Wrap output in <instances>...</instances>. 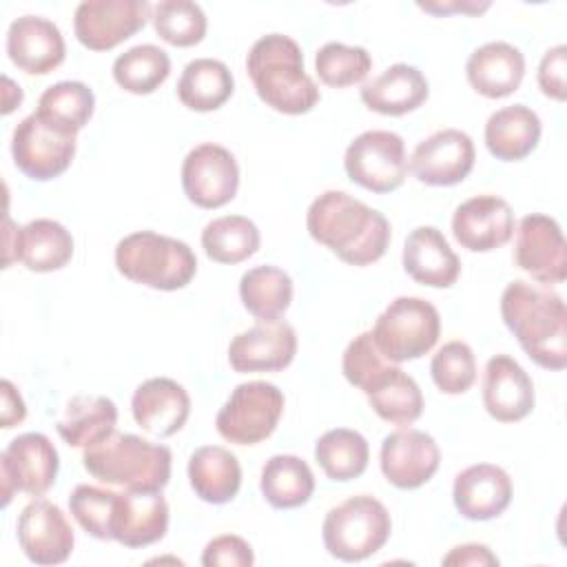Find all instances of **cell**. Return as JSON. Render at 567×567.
Wrapping results in <instances>:
<instances>
[{"mask_svg": "<svg viewBox=\"0 0 567 567\" xmlns=\"http://www.w3.org/2000/svg\"><path fill=\"white\" fill-rule=\"evenodd\" d=\"M0 394H2V410H0V425L4 430L18 425L24 421L27 416V405L18 392V388L9 381V379H2L0 381Z\"/></svg>", "mask_w": 567, "mask_h": 567, "instance_id": "47", "label": "cell"}, {"mask_svg": "<svg viewBox=\"0 0 567 567\" xmlns=\"http://www.w3.org/2000/svg\"><path fill=\"white\" fill-rule=\"evenodd\" d=\"M310 237L350 266L379 261L390 244V221L383 213L343 190H326L306 213Z\"/></svg>", "mask_w": 567, "mask_h": 567, "instance_id": "1", "label": "cell"}, {"mask_svg": "<svg viewBox=\"0 0 567 567\" xmlns=\"http://www.w3.org/2000/svg\"><path fill=\"white\" fill-rule=\"evenodd\" d=\"M233 89V73L221 60L197 58L184 66L177 82V97L186 109L208 113L224 106Z\"/></svg>", "mask_w": 567, "mask_h": 567, "instance_id": "32", "label": "cell"}, {"mask_svg": "<svg viewBox=\"0 0 567 567\" xmlns=\"http://www.w3.org/2000/svg\"><path fill=\"white\" fill-rule=\"evenodd\" d=\"M423 11L427 13H436V16H445V13H454V11H461V13H481L485 9H489V2H450V4H419Z\"/></svg>", "mask_w": 567, "mask_h": 567, "instance_id": "49", "label": "cell"}, {"mask_svg": "<svg viewBox=\"0 0 567 567\" xmlns=\"http://www.w3.org/2000/svg\"><path fill=\"white\" fill-rule=\"evenodd\" d=\"M365 396L370 408L383 421L394 425H412L423 412V394L419 383L399 365H392V370Z\"/></svg>", "mask_w": 567, "mask_h": 567, "instance_id": "39", "label": "cell"}, {"mask_svg": "<svg viewBox=\"0 0 567 567\" xmlns=\"http://www.w3.org/2000/svg\"><path fill=\"white\" fill-rule=\"evenodd\" d=\"M501 317L536 365H567V308L558 292L514 279L501 295Z\"/></svg>", "mask_w": 567, "mask_h": 567, "instance_id": "2", "label": "cell"}, {"mask_svg": "<svg viewBox=\"0 0 567 567\" xmlns=\"http://www.w3.org/2000/svg\"><path fill=\"white\" fill-rule=\"evenodd\" d=\"M392 365H396V363L388 361L381 354L370 330L357 334L348 343V348L343 352V361H341L343 377L348 379L350 385L359 388L363 394H370L377 388V383L392 370Z\"/></svg>", "mask_w": 567, "mask_h": 567, "instance_id": "42", "label": "cell"}, {"mask_svg": "<svg viewBox=\"0 0 567 567\" xmlns=\"http://www.w3.org/2000/svg\"><path fill=\"white\" fill-rule=\"evenodd\" d=\"M82 463L93 478L106 485L131 492H162L171 481L173 454L166 445L115 430L84 447Z\"/></svg>", "mask_w": 567, "mask_h": 567, "instance_id": "4", "label": "cell"}, {"mask_svg": "<svg viewBox=\"0 0 567 567\" xmlns=\"http://www.w3.org/2000/svg\"><path fill=\"white\" fill-rule=\"evenodd\" d=\"M565 71H567V47L556 44L547 49L538 64V86L547 97L565 102L567 97Z\"/></svg>", "mask_w": 567, "mask_h": 567, "instance_id": "46", "label": "cell"}, {"mask_svg": "<svg viewBox=\"0 0 567 567\" xmlns=\"http://www.w3.org/2000/svg\"><path fill=\"white\" fill-rule=\"evenodd\" d=\"M244 308L259 321L279 319L292 301V279L277 266H255L239 279Z\"/></svg>", "mask_w": 567, "mask_h": 567, "instance_id": "35", "label": "cell"}, {"mask_svg": "<svg viewBox=\"0 0 567 567\" xmlns=\"http://www.w3.org/2000/svg\"><path fill=\"white\" fill-rule=\"evenodd\" d=\"M188 481L204 503L224 505L233 501L241 487V465L230 450L204 445L188 458Z\"/></svg>", "mask_w": 567, "mask_h": 567, "instance_id": "30", "label": "cell"}, {"mask_svg": "<svg viewBox=\"0 0 567 567\" xmlns=\"http://www.w3.org/2000/svg\"><path fill=\"white\" fill-rule=\"evenodd\" d=\"M343 168L365 190L377 195L396 190L408 175L403 137L392 131H365L357 135L346 148Z\"/></svg>", "mask_w": 567, "mask_h": 567, "instance_id": "9", "label": "cell"}, {"mask_svg": "<svg viewBox=\"0 0 567 567\" xmlns=\"http://www.w3.org/2000/svg\"><path fill=\"white\" fill-rule=\"evenodd\" d=\"M115 425L117 405L109 396L78 394L66 403L62 419L55 423V430L64 443L84 450L113 434Z\"/></svg>", "mask_w": 567, "mask_h": 567, "instance_id": "31", "label": "cell"}, {"mask_svg": "<svg viewBox=\"0 0 567 567\" xmlns=\"http://www.w3.org/2000/svg\"><path fill=\"white\" fill-rule=\"evenodd\" d=\"M430 95L425 75L412 64H392L361 89V102L381 115L399 117L416 111Z\"/></svg>", "mask_w": 567, "mask_h": 567, "instance_id": "28", "label": "cell"}, {"mask_svg": "<svg viewBox=\"0 0 567 567\" xmlns=\"http://www.w3.org/2000/svg\"><path fill=\"white\" fill-rule=\"evenodd\" d=\"M4 91H2V115H9L16 106H20L22 102V89L18 84H13L11 78H2Z\"/></svg>", "mask_w": 567, "mask_h": 567, "instance_id": "50", "label": "cell"}, {"mask_svg": "<svg viewBox=\"0 0 567 567\" xmlns=\"http://www.w3.org/2000/svg\"><path fill=\"white\" fill-rule=\"evenodd\" d=\"M403 270L421 286L450 288L461 275V261L434 226L414 228L403 244Z\"/></svg>", "mask_w": 567, "mask_h": 567, "instance_id": "26", "label": "cell"}, {"mask_svg": "<svg viewBox=\"0 0 567 567\" xmlns=\"http://www.w3.org/2000/svg\"><path fill=\"white\" fill-rule=\"evenodd\" d=\"M536 403L529 374L507 354H496L485 363L483 405L498 423L523 421Z\"/></svg>", "mask_w": 567, "mask_h": 567, "instance_id": "20", "label": "cell"}, {"mask_svg": "<svg viewBox=\"0 0 567 567\" xmlns=\"http://www.w3.org/2000/svg\"><path fill=\"white\" fill-rule=\"evenodd\" d=\"M315 461L330 481H352L365 472L370 445L361 432L334 427L319 436L315 445Z\"/></svg>", "mask_w": 567, "mask_h": 567, "instance_id": "36", "label": "cell"}, {"mask_svg": "<svg viewBox=\"0 0 567 567\" xmlns=\"http://www.w3.org/2000/svg\"><path fill=\"white\" fill-rule=\"evenodd\" d=\"M117 492L97 485H78L69 496V509L78 525L97 540H111V523Z\"/></svg>", "mask_w": 567, "mask_h": 567, "instance_id": "44", "label": "cell"}, {"mask_svg": "<svg viewBox=\"0 0 567 567\" xmlns=\"http://www.w3.org/2000/svg\"><path fill=\"white\" fill-rule=\"evenodd\" d=\"M297 354V332L288 321H257L252 328L233 337L228 363L235 372H279Z\"/></svg>", "mask_w": 567, "mask_h": 567, "instance_id": "18", "label": "cell"}, {"mask_svg": "<svg viewBox=\"0 0 567 567\" xmlns=\"http://www.w3.org/2000/svg\"><path fill=\"white\" fill-rule=\"evenodd\" d=\"M370 332L388 361L403 363L427 354L436 346L441 315L421 297H396L377 317Z\"/></svg>", "mask_w": 567, "mask_h": 567, "instance_id": "7", "label": "cell"}, {"mask_svg": "<svg viewBox=\"0 0 567 567\" xmlns=\"http://www.w3.org/2000/svg\"><path fill=\"white\" fill-rule=\"evenodd\" d=\"M155 33L173 47H195L206 35V13L190 0H162L151 9Z\"/></svg>", "mask_w": 567, "mask_h": 567, "instance_id": "40", "label": "cell"}, {"mask_svg": "<svg viewBox=\"0 0 567 567\" xmlns=\"http://www.w3.org/2000/svg\"><path fill=\"white\" fill-rule=\"evenodd\" d=\"M514 259L534 281L551 286L567 277V244L554 217L532 213L518 221Z\"/></svg>", "mask_w": 567, "mask_h": 567, "instance_id": "14", "label": "cell"}, {"mask_svg": "<svg viewBox=\"0 0 567 567\" xmlns=\"http://www.w3.org/2000/svg\"><path fill=\"white\" fill-rule=\"evenodd\" d=\"M11 155L22 175L35 182H49L71 166L75 135H66L31 113L13 128Z\"/></svg>", "mask_w": 567, "mask_h": 567, "instance_id": "11", "label": "cell"}, {"mask_svg": "<svg viewBox=\"0 0 567 567\" xmlns=\"http://www.w3.org/2000/svg\"><path fill=\"white\" fill-rule=\"evenodd\" d=\"M259 228L244 215L217 217L202 230V248L215 264H241L259 250Z\"/></svg>", "mask_w": 567, "mask_h": 567, "instance_id": "37", "label": "cell"}, {"mask_svg": "<svg viewBox=\"0 0 567 567\" xmlns=\"http://www.w3.org/2000/svg\"><path fill=\"white\" fill-rule=\"evenodd\" d=\"M246 71L259 100L277 113L301 115L319 102V89L303 69L301 47L284 35H261L246 55Z\"/></svg>", "mask_w": 567, "mask_h": 567, "instance_id": "3", "label": "cell"}, {"mask_svg": "<svg viewBox=\"0 0 567 567\" xmlns=\"http://www.w3.org/2000/svg\"><path fill=\"white\" fill-rule=\"evenodd\" d=\"M465 75L478 95L501 100L520 86L525 75V58L520 49L509 42H487L470 53Z\"/></svg>", "mask_w": 567, "mask_h": 567, "instance_id": "27", "label": "cell"}, {"mask_svg": "<svg viewBox=\"0 0 567 567\" xmlns=\"http://www.w3.org/2000/svg\"><path fill=\"white\" fill-rule=\"evenodd\" d=\"M146 0H84L73 16V31L89 51H111L151 20Z\"/></svg>", "mask_w": 567, "mask_h": 567, "instance_id": "12", "label": "cell"}, {"mask_svg": "<svg viewBox=\"0 0 567 567\" xmlns=\"http://www.w3.org/2000/svg\"><path fill=\"white\" fill-rule=\"evenodd\" d=\"M439 463V445L423 430L403 427L388 434L381 443V472L385 481L399 489H416L425 485L436 474Z\"/></svg>", "mask_w": 567, "mask_h": 567, "instance_id": "16", "label": "cell"}, {"mask_svg": "<svg viewBox=\"0 0 567 567\" xmlns=\"http://www.w3.org/2000/svg\"><path fill=\"white\" fill-rule=\"evenodd\" d=\"M452 235L470 252H489L514 235L512 206L496 195H476L456 206Z\"/></svg>", "mask_w": 567, "mask_h": 567, "instance_id": "19", "label": "cell"}, {"mask_svg": "<svg viewBox=\"0 0 567 567\" xmlns=\"http://www.w3.org/2000/svg\"><path fill=\"white\" fill-rule=\"evenodd\" d=\"M168 532V503L162 492H117L111 540L140 549L162 540Z\"/></svg>", "mask_w": 567, "mask_h": 567, "instance_id": "22", "label": "cell"}, {"mask_svg": "<svg viewBox=\"0 0 567 567\" xmlns=\"http://www.w3.org/2000/svg\"><path fill=\"white\" fill-rule=\"evenodd\" d=\"M255 563L248 540L235 534H221L206 543L202 554L204 567H250Z\"/></svg>", "mask_w": 567, "mask_h": 567, "instance_id": "45", "label": "cell"}, {"mask_svg": "<svg viewBox=\"0 0 567 567\" xmlns=\"http://www.w3.org/2000/svg\"><path fill=\"white\" fill-rule=\"evenodd\" d=\"M9 60L29 75H47L64 62V38L51 20L42 16H22L7 31Z\"/></svg>", "mask_w": 567, "mask_h": 567, "instance_id": "23", "label": "cell"}, {"mask_svg": "<svg viewBox=\"0 0 567 567\" xmlns=\"http://www.w3.org/2000/svg\"><path fill=\"white\" fill-rule=\"evenodd\" d=\"M18 545L35 565H60L73 551V529L60 505L35 498L22 507L16 523Z\"/></svg>", "mask_w": 567, "mask_h": 567, "instance_id": "15", "label": "cell"}, {"mask_svg": "<svg viewBox=\"0 0 567 567\" xmlns=\"http://www.w3.org/2000/svg\"><path fill=\"white\" fill-rule=\"evenodd\" d=\"M390 532V512L370 494L350 496L341 505L332 507L321 525L328 554L343 563L370 558L388 543Z\"/></svg>", "mask_w": 567, "mask_h": 567, "instance_id": "6", "label": "cell"}, {"mask_svg": "<svg viewBox=\"0 0 567 567\" xmlns=\"http://www.w3.org/2000/svg\"><path fill=\"white\" fill-rule=\"evenodd\" d=\"M474 159L472 137L458 128H443L416 144L410 157V171L421 184L454 186L472 173Z\"/></svg>", "mask_w": 567, "mask_h": 567, "instance_id": "17", "label": "cell"}, {"mask_svg": "<svg viewBox=\"0 0 567 567\" xmlns=\"http://www.w3.org/2000/svg\"><path fill=\"white\" fill-rule=\"evenodd\" d=\"M73 257V237L55 219H33L13 230V246L4 252V268L13 259L31 272H53L64 268Z\"/></svg>", "mask_w": 567, "mask_h": 567, "instance_id": "25", "label": "cell"}, {"mask_svg": "<svg viewBox=\"0 0 567 567\" xmlns=\"http://www.w3.org/2000/svg\"><path fill=\"white\" fill-rule=\"evenodd\" d=\"M117 272L153 290H179L197 272V257L186 241L153 230L126 235L115 246Z\"/></svg>", "mask_w": 567, "mask_h": 567, "instance_id": "5", "label": "cell"}, {"mask_svg": "<svg viewBox=\"0 0 567 567\" xmlns=\"http://www.w3.org/2000/svg\"><path fill=\"white\" fill-rule=\"evenodd\" d=\"M135 423L159 439L177 434L190 414V396L177 381L153 377L140 383L131 399Z\"/></svg>", "mask_w": 567, "mask_h": 567, "instance_id": "24", "label": "cell"}, {"mask_svg": "<svg viewBox=\"0 0 567 567\" xmlns=\"http://www.w3.org/2000/svg\"><path fill=\"white\" fill-rule=\"evenodd\" d=\"M171 73V58L155 44H137L120 53L113 62V80L133 95L157 91Z\"/></svg>", "mask_w": 567, "mask_h": 567, "instance_id": "38", "label": "cell"}, {"mask_svg": "<svg viewBox=\"0 0 567 567\" xmlns=\"http://www.w3.org/2000/svg\"><path fill=\"white\" fill-rule=\"evenodd\" d=\"M182 188L190 204L213 210L235 199L239 166L235 155L213 142L188 151L182 164Z\"/></svg>", "mask_w": 567, "mask_h": 567, "instance_id": "13", "label": "cell"}, {"mask_svg": "<svg viewBox=\"0 0 567 567\" xmlns=\"http://www.w3.org/2000/svg\"><path fill=\"white\" fill-rule=\"evenodd\" d=\"M372 69V58L363 47L326 42L315 55V71L326 86L346 89L361 84Z\"/></svg>", "mask_w": 567, "mask_h": 567, "instance_id": "41", "label": "cell"}, {"mask_svg": "<svg viewBox=\"0 0 567 567\" xmlns=\"http://www.w3.org/2000/svg\"><path fill=\"white\" fill-rule=\"evenodd\" d=\"M540 117L525 104L494 111L485 122V146L501 162H520L540 142Z\"/></svg>", "mask_w": 567, "mask_h": 567, "instance_id": "29", "label": "cell"}, {"mask_svg": "<svg viewBox=\"0 0 567 567\" xmlns=\"http://www.w3.org/2000/svg\"><path fill=\"white\" fill-rule=\"evenodd\" d=\"M95 111L93 91L78 80H62L51 84L38 100L35 115L49 126L78 135L91 120Z\"/></svg>", "mask_w": 567, "mask_h": 567, "instance_id": "34", "label": "cell"}, {"mask_svg": "<svg viewBox=\"0 0 567 567\" xmlns=\"http://www.w3.org/2000/svg\"><path fill=\"white\" fill-rule=\"evenodd\" d=\"M284 403V394L275 383H239L217 412L215 427L228 443L257 445L277 430Z\"/></svg>", "mask_w": 567, "mask_h": 567, "instance_id": "8", "label": "cell"}, {"mask_svg": "<svg viewBox=\"0 0 567 567\" xmlns=\"http://www.w3.org/2000/svg\"><path fill=\"white\" fill-rule=\"evenodd\" d=\"M430 372L443 394H463L476 381V357L465 341H447L432 357Z\"/></svg>", "mask_w": 567, "mask_h": 567, "instance_id": "43", "label": "cell"}, {"mask_svg": "<svg viewBox=\"0 0 567 567\" xmlns=\"http://www.w3.org/2000/svg\"><path fill=\"white\" fill-rule=\"evenodd\" d=\"M512 478L494 463H476L456 474L452 501L456 512L467 520H492L512 503Z\"/></svg>", "mask_w": 567, "mask_h": 567, "instance_id": "21", "label": "cell"}, {"mask_svg": "<svg viewBox=\"0 0 567 567\" xmlns=\"http://www.w3.org/2000/svg\"><path fill=\"white\" fill-rule=\"evenodd\" d=\"M259 489L275 509H295L310 501L315 476L303 458L295 454H275L261 467Z\"/></svg>", "mask_w": 567, "mask_h": 567, "instance_id": "33", "label": "cell"}, {"mask_svg": "<svg viewBox=\"0 0 567 567\" xmlns=\"http://www.w3.org/2000/svg\"><path fill=\"white\" fill-rule=\"evenodd\" d=\"M443 565H498V558L489 551L487 545H478V543H467V545H458L454 547L443 560Z\"/></svg>", "mask_w": 567, "mask_h": 567, "instance_id": "48", "label": "cell"}, {"mask_svg": "<svg viewBox=\"0 0 567 567\" xmlns=\"http://www.w3.org/2000/svg\"><path fill=\"white\" fill-rule=\"evenodd\" d=\"M60 470L58 450L42 432H24L16 436L0 454V487L2 507L16 492L42 496L55 483Z\"/></svg>", "mask_w": 567, "mask_h": 567, "instance_id": "10", "label": "cell"}]
</instances>
